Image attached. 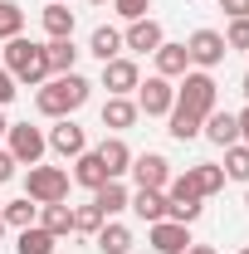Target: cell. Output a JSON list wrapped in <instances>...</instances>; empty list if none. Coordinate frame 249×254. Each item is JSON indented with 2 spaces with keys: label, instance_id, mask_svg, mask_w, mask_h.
Here are the masks:
<instances>
[{
  "label": "cell",
  "instance_id": "obj_1",
  "mask_svg": "<svg viewBox=\"0 0 249 254\" xmlns=\"http://www.w3.org/2000/svg\"><path fill=\"white\" fill-rule=\"evenodd\" d=\"M88 93H93V83H88L83 73H54V78L39 83L34 108H39L44 118H68V113H78V108L88 103Z\"/></svg>",
  "mask_w": 249,
  "mask_h": 254
},
{
  "label": "cell",
  "instance_id": "obj_2",
  "mask_svg": "<svg viewBox=\"0 0 249 254\" xmlns=\"http://www.w3.org/2000/svg\"><path fill=\"white\" fill-rule=\"evenodd\" d=\"M5 68H10V78H15V83H30V88H39V83L49 78L44 44H34V39H25V34L5 39Z\"/></svg>",
  "mask_w": 249,
  "mask_h": 254
},
{
  "label": "cell",
  "instance_id": "obj_3",
  "mask_svg": "<svg viewBox=\"0 0 249 254\" xmlns=\"http://www.w3.org/2000/svg\"><path fill=\"white\" fill-rule=\"evenodd\" d=\"M215 103H220V88H215V78L205 73V68H195V73H181V88H176V108H186V113H195L200 123L215 113Z\"/></svg>",
  "mask_w": 249,
  "mask_h": 254
},
{
  "label": "cell",
  "instance_id": "obj_4",
  "mask_svg": "<svg viewBox=\"0 0 249 254\" xmlns=\"http://www.w3.org/2000/svg\"><path fill=\"white\" fill-rule=\"evenodd\" d=\"M25 195H30L34 205H59V200H68V171L63 166H30Z\"/></svg>",
  "mask_w": 249,
  "mask_h": 254
},
{
  "label": "cell",
  "instance_id": "obj_5",
  "mask_svg": "<svg viewBox=\"0 0 249 254\" xmlns=\"http://www.w3.org/2000/svg\"><path fill=\"white\" fill-rule=\"evenodd\" d=\"M10 157L20 161V166H39L44 161V152H49V137L39 132V127H30V123H10Z\"/></svg>",
  "mask_w": 249,
  "mask_h": 254
},
{
  "label": "cell",
  "instance_id": "obj_6",
  "mask_svg": "<svg viewBox=\"0 0 249 254\" xmlns=\"http://www.w3.org/2000/svg\"><path fill=\"white\" fill-rule=\"evenodd\" d=\"M171 108H176V88H171V78L152 73L147 83H137V113H147V118H166Z\"/></svg>",
  "mask_w": 249,
  "mask_h": 254
},
{
  "label": "cell",
  "instance_id": "obj_7",
  "mask_svg": "<svg viewBox=\"0 0 249 254\" xmlns=\"http://www.w3.org/2000/svg\"><path fill=\"white\" fill-rule=\"evenodd\" d=\"M127 171H132V181H137L142 190H166V186H171V161L161 157V152H142V157H132Z\"/></svg>",
  "mask_w": 249,
  "mask_h": 254
},
{
  "label": "cell",
  "instance_id": "obj_8",
  "mask_svg": "<svg viewBox=\"0 0 249 254\" xmlns=\"http://www.w3.org/2000/svg\"><path fill=\"white\" fill-rule=\"evenodd\" d=\"M186 54H190L195 68H205V73H210L215 64H225L230 49H225V34H220V30H195V34L186 39Z\"/></svg>",
  "mask_w": 249,
  "mask_h": 254
},
{
  "label": "cell",
  "instance_id": "obj_9",
  "mask_svg": "<svg viewBox=\"0 0 249 254\" xmlns=\"http://www.w3.org/2000/svg\"><path fill=\"white\" fill-rule=\"evenodd\" d=\"M137 83H142V73H137V64H132V59L118 54V59L103 64V88H108V98H127Z\"/></svg>",
  "mask_w": 249,
  "mask_h": 254
},
{
  "label": "cell",
  "instance_id": "obj_10",
  "mask_svg": "<svg viewBox=\"0 0 249 254\" xmlns=\"http://www.w3.org/2000/svg\"><path fill=\"white\" fill-rule=\"evenodd\" d=\"M195 240H190V225L181 220H156L152 225V250L156 254H186Z\"/></svg>",
  "mask_w": 249,
  "mask_h": 254
},
{
  "label": "cell",
  "instance_id": "obj_11",
  "mask_svg": "<svg viewBox=\"0 0 249 254\" xmlns=\"http://www.w3.org/2000/svg\"><path fill=\"white\" fill-rule=\"evenodd\" d=\"M49 152H59V157H78V152H88L83 127L73 123V118H59V123L49 127Z\"/></svg>",
  "mask_w": 249,
  "mask_h": 254
},
{
  "label": "cell",
  "instance_id": "obj_12",
  "mask_svg": "<svg viewBox=\"0 0 249 254\" xmlns=\"http://www.w3.org/2000/svg\"><path fill=\"white\" fill-rule=\"evenodd\" d=\"M161 25H156L152 15H142V20H132L127 25V34H123V49H137V54H156L161 49Z\"/></svg>",
  "mask_w": 249,
  "mask_h": 254
},
{
  "label": "cell",
  "instance_id": "obj_13",
  "mask_svg": "<svg viewBox=\"0 0 249 254\" xmlns=\"http://www.w3.org/2000/svg\"><path fill=\"white\" fill-rule=\"evenodd\" d=\"M98 161H103L108 181H123L127 166H132V147H127L123 137H103V147H98Z\"/></svg>",
  "mask_w": 249,
  "mask_h": 254
},
{
  "label": "cell",
  "instance_id": "obj_14",
  "mask_svg": "<svg viewBox=\"0 0 249 254\" xmlns=\"http://www.w3.org/2000/svg\"><path fill=\"white\" fill-rule=\"evenodd\" d=\"M127 210L137 215V220H147V225H156V220H166V190H132V200H127Z\"/></svg>",
  "mask_w": 249,
  "mask_h": 254
},
{
  "label": "cell",
  "instance_id": "obj_15",
  "mask_svg": "<svg viewBox=\"0 0 249 254\" xmlns=\"http://www.w3.org/2000/svg\"><path fill=\"white\" fill-rule=\"evenodd\" d=\"M186 181L195 186V195L205 200V195L225 190V166H215V161H195V166H186Z\"/></svg>",
  "mask_w": 249,
  "mask_h": 254
},
{
  "label": "cell",
  "instance_id": "obj_16",
  "mask_svg": "<svg viewBox=\"0 0 249 254\" xmlns=\"http://www.w3.org/2000/svg\"><path fill=\"white\" fill-rule=\"evenodd\" d=\"M200 132H205L215 147H235V142H240V118H235V113H220V108H215V113L200 123Z\"/></svg>",
  "mask_w": 249,
  "mask_h": 254
},
{
  "label": "cell",
  "instance_id": "obj_17",
  "mask_svg": "<svg viewBox=\"0 0 249 254\" xmlns=\"http://www.w3.org/2000/svg\"><path fill=\"white\" fill-rule=\"evenodd\" d=\"M127 200H132V190L123 186V181H103V186L93 190V205L103 210V220H113V215H123Z\"/></svg>",
  "mask_w": 249,
  "mask_h": 254
},
{
  "label": "cell",
  "instance_id": "obj_18",
  "mask_svg": "<svg viewBox=\"0 0 249 254\" xmlns=\"http://www.w3.org/2000/svg\"><path fill=\"white\" fill-rule=\"evenodd\" d=\"M156 73H161V78H181V73H190L186 44H166V39H161V49H156Z\"/></svg>",
  "mask_w": 249,
  "mask_h": 254
},
{
  "label": "cell",
  "instance_id": "obj_19",
  "mask_svg": "<svg viewBox=\"0 0 249 254\" xmlns=\"http://www.w3.org/2000/svg\"><path fill=\"white\" fill-rule=\"evenodd\" d=\"M137 118H142V113H137L132 98H108V103H103V127H113V132H127Z\"/></svg>",
  "mask_w": 249,
  "mask_h": 254
},
{
  "label": "cell",
  "instance_id": "obj_20",
  "mask_svg": "<svg viewBox=\"0 0 249 254\" xmlns=\"http://www.w3.org/2000/svg\"><path fill=\"white\" fill-rule=\"evenodd\" d=\"M44 34L49 39H73V10L63 0H49L44 5Z\"/></svg>",
  "mask_w": 249,
  "mask_h": 254
},
{
  "label": "cell",
  "instance_id": "obj_21",
  "mask_svg": "<svg viewBox=\"0 0 249 254\" xmlns=\"http://www.w3.org/2000/svg\"><path fill=\"white\" fill-rule=\"evenodd\" d=\"M93 240H98V250H103V254H132V230L118 225V220H103V230H98Z\"/></svg>",
  "mask_w": 249,
  "mask_h": 254
},
{
  "label": "cell",
  "instance_id": "obj_22",
  "mask_svg": "<svg viewBox=\"0 0 249 254\" xmlns=\"http://www.w3.org/2000/svg\"><path fill=\"white\" fill-rule=\"evenodd\" d=\"M44 59H49V78H54V73H73L78 49H73V39H49V44H44Z\"/></svg>",
  "mask_w": 249,
  "mask_h": 254
},
{
  "label": "cell",
  "instance_id": "obj_23",
  "mask_svg": "<svg viewBox=\"0 0 249 254\" xmlns=\"http://www.w3.org/2000/svg\"><path fill=\"white\" fill-rule=\"evenodd\" d=\"M73 181H78V186H88V190H98L103 181H108V171H103L98 152H78V157H73Z\"/></svg>",
  "mask_w": 249,
  "mask_h": 254
},
{
  "label": "cell",
  "instance_id": "obj_24",
  "mask_svg": "<svg viewBox=\"0 0 249 254\" xmlns=\"http://www.w3.org/2000/svg\"><path fill=\"white\" fill-rule=\"evenodd\" d=\"M39 225L54 235V240H63V235H73V205H39Z\"/></svg>",
  "mask_w": 249,
  "mask_h": 254
},
{
  "label": "cell",
  "instance_id": "obj_25",
  "mask_svg": "<svg viewBox=\"0 0 249 254\" xmlns=\"http://www.w3.org/2000/svg\"><path fill=\"white\" fill-rule=\"evenodd\" d=\"M0 210H5V225H15V230L39 225V205H34L30 195H20V200H0Z\"/></svg>",
  "mask_w": 249,
  "mask_h": 254
},
{
  "label": "cell",
  "instance_id": "obj_26",
  "mask_svg": "<svg viewBox=\"0 0 249 254\" xmlns=\"http://www.w3.org/2000/svg\"><path fill=\"white\" fill-rule=\"evenodd\" d=\"M54 235L44 230V225H30V230H20V240H15V254H54Z\"/></svg>",
  "mask_w": 249,
  "mask_h": 254
},
{
  "label": "cell",
  "instance_id": "obj_27",
  "mask_svg": "<svg viewBox=\"0 0 249 254\" xmlns=\"http://www.w3.org/2000/svg\"><path fill=\"white\" fill-rule=\"evenodd\" d=\"M88 54H98L103 64H108V59H118V54H123V34L113 30V25H98V30H93V39H88Z\"/></svg>",
  "mask_w": 249,
  "mask_h": 254
},
{
  "label": "cell",
  "instance_id": "obj_28",
  "mask_svg": "<svg viewBox=\"0 0 249 254\" xmlns=\"http://www.w3.org/2000/svg\"><path fill=\"white\" fill-rule=\"evenodd\" d=\"M166 118H171V127H166V132H171L176 142H190V137H200V118H195V113H186V108H171Z\"/></svg>",
  "mask_w": 249,
  "mask_h": 254
},
{
  "label": "cell",
  "instance_id": "obj_29",
  "mask_svg": "<svg viewBox=\"0 0 249 254\" xmlns=\"http://www.w3.org/2000/svg\"><path fill=\"white\" fill-rule=\"evenodd\" d=\"M98 230H103V210L93 200L88 205H73V235H98Z\"/></svg>",
  "mask_w": 249,
  "mask_h": 254
},
{
  "label": "cell",
  "instance_id": "obj_30",
  "mask_svg": "<svg viewBox=\"0 0 249 254\" xmlns=\"http://www.w3.org/2000/svg\"><path fill=\"white\" fill-rule=\"evenodd\" d=\"M225 176H235V181H249V147H245V142L225 147Z\"/></svg>",
  "mask_w": 249,
  "mask_h": 254
},
{
  "label": "cell",
  "instance_id": "obj_31",
  "mask_svg": "<svg viewBox=\"0 0 249 254\" xmlns=\"http://www.w3.org/2000/svg\"><path fill=\"white\" fill-rule=\"evenodd\" d=\"M20 30H25V10L15 0H0V39H15Z\"/></svg>",
  "mask_w": 249,
  "mask_h": 254
},
{
  "label": "cell",
  "instance_id": "obj_32",
  "mask_svg": "<svg viewBox=\"0 0 249 254\" xmlns=\"http://www.w3.org/2000/svg\"><path fill=\"white\" fill-rule=\"evenodd\" d=\"M225 49H249V20H230V30H225Z\"/></svg>",
  "mask_w": 249,
  "mask_h": 254
},
{
  "label": "cell",
  "instance_id": "obj_33",
  "mask_svg": "<svg viewBox=\"0 0 249 254\" xmlns=\"http://www.w3.org/2000/svg\"><path fill=\"white\" fill-rule=\"evenodd\" d=\"M15 93H20V88H15V78H10V68L0 64V108H5V103H10Z\"/></svg>",
  "mask_w": 249,
  "mask_h": 254
},
{
  "label": "cell",
  "instance_id": "obj_34",
  "mask_svg": "<svg viewBox=\"0 0 249 254\" xmlns=\"http://www.w3.org/2000/svg\"><path fill=\"white\" fill-rule=\"evenodd\" d=\"M230 20H249V0H220Z\"/></svg>",
  "mask_w": 249,
  "mask_h": 254
},
{
  "label": "cell",
  "instance_id": "obj_35",
  "mask_svg": "<svg viewBox=\"0 0 249 254\" xmlns=\"http://www.w3.org/2000/svg\"><path fill=\"white\" fill-rule=\"evenodd\" d=\"M15 166H20V161L10 157V152H0V186H5V181H10V176H15Z\"/></svg>",
  "mask_w": 249,
  "mask_h": 254
},
{
  "label": "cell",
  "instance_id": "obj_36",
  "mask_svg": "<svg viewBox=\"0 0 249 254\" xmlns=\"http://www.w3.org/2000/svg\"><path fill=\"white\" fill-rule=\"evenodd\" d=\"M235 118H240V142L249 147V108H245V113H235Z\"/></svg>",
  "mask_w": 249,
  "mask_h": 254
},
{
  "label": "cell",
  "instance_id": "obj_37",
  "mask_svg": "<svg viewBox=\"0 0 249 254\" xmlns=\"http://www.w3.org/2000/svg\"><path fill=\"white\" fill-rule=\"evenodd\" d=\"M186 254H215V250H210V245H190Z\"/></svg>",
  "mask_w": 249,
  "mask_h": 254
},
{
  "label": "cell",
  "instance_id": "obj_38",
  "mask_svg": "<svg viewBox=\"0 0 249 254\" xmlns=\"http://www.w3.org/2000/svg\"><path fill=\"white\" fill-rule=\"evenodd\" d=\"M5 132H10V123H5V113H0V137H5Z\"/></svg>",
  "mask_w": 249,
  "mask_h": 254
},
{
  "label": "cell",
  "instance_id": "obj_39",
  "mask_svg": "<svg viewBox=\"0 0 249 254\" xmlns=\"http://www.w3.org/2000/svg\"><path fill=\"white\" fill-rule=\"evenodd\" d=\"M245 98H249V73H245Z\"/></svg>",
  "mask_w": 249,
  "mask_h": 254
},
{
  "label": "cell",
  "instance_id": "obj_40",
  "mask_svg": "<svg viewBox=\"0 0 249 254\" xmlns=\"http://www.w3.org/2000/svg\"><path fill=\"white\" fill-rule=\"evenodd\" d=\"M88 5H108V0H88Z\"/></svg>",
  "mask_w": 249,
  "mask_h": 254
},
{
  "label": "cell",
  "instance_id": "obj_41",
  "mask_svg": "<svg viewBox=\"0 0 249 254\" xmlns=\"http://www.w3.org/2000/svg\"><path fill=\"white\" fill-rule=\"evenodd\" d=\"M0 230H5V210H0Z\"/></svg>",
  "mask_w": 249,
  "mask_h": 254
},
{
  "label": "cell",
  "instance_id": "obj_42",
  "mask_svg": "<svg viewBox=\"0 0 249 254\" xmlns=\"http://www.w3.org/2000/svg\"><path fill=\"white\" fill-rule=\"evenodd\" d=\"M240 254H249V245H245V250H240Z\"/></svg>",
  "mask_w": 249,
  "mask_h": 254
},
{
  "label": "cell",
  "instance_id": "obj_43",
  "mask_svg": "<svg viewBox=\"0 0 249 254\" xmlns=\"http://www.w3.org/2000/svg\"><path fill=\"white\" fill-rule=\"evenodd\" d=\"M245 205H249V195H245Z\"/></svg>",
  "mask_w": 249,
  "mask_h": 254
}]
</instances>
